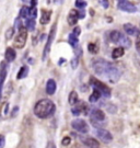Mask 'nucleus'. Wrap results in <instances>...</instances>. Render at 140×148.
I'll list each match as a JSON object with an SVG mask.
<instances>
[{"instance_id": "obj_1", "label": "nucleus", "mask_w": 140, "mask_h": 148, "mask_svg": "<svg viewBox=\"0 0 140 148\" xmlns=\"http://www.w3.org/2000/svg\"><path fill=\"white\" fill-rule=\"evenodd\" d=\"M92 68L98 76L109 79L111 82L118 81L120 78V75H122L120 70L116 66L102 58L93 59L92 60Z\"/></svg>"}, {"instance_id": "obj_2", "label": "nucleus", "mask_w": 140, "mask_h": 148, "mask_svg": "<svg viewBox=\"0 0 140 148\" xmlns=\"http://www.w3.org/2000/svg\"><path fill=\"white\" fill-rule=\"evenodd\" d=\"M56 106L49 99H42L34 106V114L40 119H48L54 115Z\"/></svg>"}, {"instance_id": "obj_3", "label": "nucleus", "mask_w": 140, "mask_h": 148, "mask_svg": "<svg viewBox=\"0 0 140 148\" xmlns=\"http://www.w3.org/2000/svg\"><path fill=\"white\" fill-rule=\"evenodd\" d=\"M90 84H91V86L93 87V89L99 90L100 92L102 93L103 97H106V98L111 97V89H109V87L105 85V84L101 82V81L98 80L96 78L91 77V79H90Z\"/></svg>"}, {"instance_id": "obj_4", "label": "nucleus", "mask_w": 140, "mask_h": 148, "mask_svg": "<svg viewBox=\"0 0 140 148\" xmlns=\"http://www.w3.org/2000/svg\"><path fill=\"white\" fill-rule=\"evenodd\" d=\"M56 25H57V24L55 23V24L52 27V29H51L49 35H48V38H47L46 45H45L44 52H43V55H42V60H43V62H44V60H46L47 56H48V54H49V52H51V46H52V43L54 42V40H55L56 30H57V27H56Z\"/></svg>"}, {"instance_id": "obj_5", "label": "nucleus", "mask_w": 140, "mask_h": 148, "mask_svg": "<svg viewBox=\"0 0 140 148\" xmlns=\"http://www.w3.org/2000/svg\"><path fill=\"white\" fill-rule=\"evenodd\" d=\"M26 40H27V32H26V27H22L19 30V33H18V36L16 37L14 40V47L19 48H23L26 44Z\"/></svg>"}, {"instance_id": "obj_6", "label": "nucleus", "mask_w": 140, "mask_h": 148, "mask_svg": "<svg viewBox=\"0 0 140 148\" xmlns=\"http://www.w3.org/2000/svg\"><path fill=\"white\" fill-rule=\"evenodd\" d=\"M71 112H72V114L74 116H79L80 114L88 115V112H89L88 104H87L85 102H83V101H79V102H77V103L72 106Z\"/></svg>"}, {"instance_id": "obj_7", "label": "nucleus", "mask_w": 140, "mask_h": 148, "mask_svg": "<svg viewBox=\"0 0 140 148\" xmlns=\"http://www.w3.org/2000/svg\"><path fill=\"white\" fill-rule=\"evenodd\" d=\"M71 126H72L73 130H76V131L79 133H82V134H85V133L89 132L88 123L84 121V120H81V119L73 120V121L71 122Z\"/></svg>"}, {"instance_id": "obj_8", "label": "nucleus", "mask_w": 140, "mask_h": 148, "mask_svg": "<svg viewBox=\"0 0 140 148\" xmlns=\"http://www.w3.org/2000/svg\"><path fill=\"white\" fill-rule=\"evenodd\" d=\"M117 8L122 11H125V12H136L137 11V8H136L135 5H132L131 2L127 1V0H122V1H118L117 3Z\"/></svg>"}, {"instance_id": "obj_9", "label": "nucleus", "mask_w": 140, "mask_h": 148, "mask_svg": "<svg viewBox=\"0 0 140 148\" xmlns=\"http://www.w3.org/2000/svg\"><path fill=\"white\" fill-rule=\"evenodd\" d=\"M95 134H96V136H98L103 143H111V142L113 140L112 134H111L109 131L104 130V128H98V130L95 131Z\"/></svg>"}, {"instance_id": "obj_10", "label": "nucleus", "mask_w": 140, "mask_h": 148, "mask_svg": "<svg viewBox=\"0 0 140 148\" xmlns=\"http://www.w3.org/2000/svg\"><path fill=\"white\" fill-rule=\"evenodd\" d=\"M124 30L128 35H132V36H138L140 34V31L138 27L132 25L131 23H126L124 24Z\"/></svg>"}, {"instance_id": "obj_11", "label": "nucleus", "mask_w": 140, "mask_h": 148, "mask_svg": "<svg viewBox=\"0 0 140 148\" xmlns=\"http://www.w3.org/2000/svg\"><path fill=\"white\" fill-rule=\"evenodd\" d=\"M79 12L77 10H74V9H72V10H70V12H69V14H68V23L70 24V25H76L77 24V22H78L79 20Z\"/></svg>"}, {"instance_id": "obj_12", "label": "nucleus", "mask_w": 140, "mask_h": 148, "mask_svg": "<svg viewBox=\"0 0 140 148\" xmlns=\"http://www.w3.org/2000/svg\"><path fill=\"white\" fill-rule=\"evenodd\" d=\"M91 120H94V121H100L103 122L105 120V113L103 111H101L99 109H94L91 112Z\"/></svg>"}, {"instance_id": "obj_13", "label": "nucleus", "mask_w": 140, "mask_h": 148, "mask_svg": "<svg viewBox=\"0 0 140 148\" xmlns=\"http://www.w3.org/2000/svg\"><path fill=\"white\" fill-rule=\"evenodd\" d=\"M124 36H125L124 34H122L120 31H116V30L112 31L111 32V34H109L111 41H112L113 43H115V44H120V42H122V40H123V37Z\"/></svg>"}, {"instance_id": "obj_14", "label": "nucleus", "mask_w": 140, "mask_h": 148, "mask_svg": "<svg viewBox=\"0 0 140 148\" xmlns=\"http://www.w3.org/2000/svg\"><path fill=\"white\" fill-rule=\"evenodd\" d=\"M82 140V143L85 145V146H88L90 148H99L100 146V143L96 140V139H94L92 137H85V138H82L81 139Z\"/></svg>"}, {"instance_id": "obj_15", "label": "nucleus", "mask_w": 140, "mask_h": 148, "mask_svg": "<svg viewBox=\"0 0 140 148\" xmlns=\"http://www.w3.org/2000/svg\"><path fill=\"white\" fill-rule=\"evenodd\" d=\"M8 62L5 60L0 64V81L5 82V78H7V74H8Z\"/></svg>"}, {"instance_id": "obj_16", "label": "nucleus", "mask_w": 140, "mask_h": 148, "mask_svg": "<svg viewBox=\"0 0 140 148\" xmlns=\"http://www.w3.org/2000/svg\"><path fill=\"white\" fill-rule=\"evenodd\" d=\"M56 89H57V85H56V81L54 79H49L46 84V92L47 95H52L56 92Z\"/></svg>"}, {"instance_id": "obj_17", "label": "nucleus", "mask_w": 140, "mask_h": 148, "mask_svg": "<svg viewBox=\"0 0 140 148\" xmlns=\"http://www.w3.org/2000/svg\"><path fill=\"white\" fill-rule=\"evenodd\" d=\"M16 57V51L13 49L12 47H8L5 49V60L8 62V63H10V62H13Z\"/></svg>"}, {"instance_id": "obj_18", "label": "nucleus", "mask_w": 140, "mask_h": 148, "mask_svg": "<svg viewBox=\"0 0 140 148\" xmlns=\"http://www.w3.org/2000/svg\"><path fill=\"white\" fill-rule=\"evenodd\" d=\"M51 16H52V11L51 10H42V16H41V24H47L51 21Z\"/></svg>"}, {"instance_id": "obj_19", "label": "nucleus", "mask_w": 140, "mask_h": 148, "mask_svg": "<svg viewBox=\"0 0 140 148\" xmlns=\"http://www.w3.org/2000/svg\"><path fill=\"white\" fill-rule=\"evenodd\" d=\"M124 54H125V49H124V47H122V46H120V47L115 48L114 51L112 52V58H113V59L120 58V57H122V56H123Z\"/></svg>"}, {"instance_id": "obj_20", "label": "nucleus", "mask_w": 140, "mask_h": 148, "mask_svg": "<svg viewBox=\"0 0 140 148\" xmlns=\"http://www.w3.org/2000/svg\"><path fill=\"white\" fill-rule=\"evenodd\" d=\"M68 42H69V44H70L72 47H77V46H78V43H79L78 36H77L73 32L72 33H70L69 36H68Z\"/></svg>"}, {"instance_id": "obj_21", "label": "nucleus", "mask_w": 140, "mask_h": 148, "mask_svg": "<svg viewBox=\"0 0 140 148\" xmlns=\"http://www.w3.org/2000/svg\"><path fill=\"white\" fill-rule=\"evenodd\" d=\"M27 75H29V67L22 66L21 69L19 70L18 75H16V78H18V79H23V78H26Z\"/></svg>"}, {"instance_id": "obj_22", "label": "nucleus", "mask_w": 140, "mask_h": 148, "mask_svg": "<svg viewBox=\"0 0 140 148\" xmlns=\"http://www.w3.org/2000/svg\"><path fill=\"white\" fill-rule=\"evenodd\" d=\"M35 25H36L35 19H32V18L26 19V22H25L26 30H29V31H34V30H35Z\"/></svg>"}, {"instance_id": "obj_23", "label": "nucleus", "mask_w": 140, "mask_h": 148, "mask_svg": "<svg viewBox=\"0 0 140 148\" xmlns=\"http://www.w3.org/2000/svg\"><path fill=\"white\" fill-rule=\"evenodd\" d=\"M101 95H102V93L100 92L99 90L93 89V92H92V95H90V98H89V101H90V102H92V103H94V102H96V101H98L100 98H101Z\"/></svg>"}, {"instance_id": "obj_24", "label": "nucleus", "mask_w": 140, "mask_h": 148, "mask_svg": "<svg viewBox=\"0 0 140 148\" xmlns=\"http://www.w3.org/2000/svg\"><path fill=\"white\" fill-rule=\"evenodd\" d=\"M68 101H69V104H71L73 106L78 102V93L76 91H71L69 95V98H68Z\"/></svg>"}, {"instance_id": "obj_25", "label": "nucleus", "mask_w": 140, "mask_h": 148, "mask_svg": "<svg viewBox=\"0 0 140 148\" xmlns=\"http://www.w3.org/2000/svg\"><path fill=\"white\" fill-rule=\"evenodd\" d=\"M20 18L22 19H29L30 18V8L29 7H23L20 10Z\"/></svg>"}, {"instance_id": "obj_26", "label": "nucleus", "mask_w": 140, "mask_h": 148, "mask_svg": "<svg viewBox=\"0 0 140 148\" xmlns=\"http://www.w3.org/2000/svg\"><path fill=\"white\" fill-rule=\"evenodd\" d=\"M88 49L91 54H96L99 52V46H98V44H95V43H90L88 45Z\"/></svg>"}, {"instance_id": "obj_27", "label": "nucleus", "mask_w": 140, "mask_h": 148, "mask_svg": "<svg viewBox=\"0 0 140 148\" xmlns=\"http://www.w3.org/2000/svg\"><path fill=\"white\" fill-rule=\"evenodd\" d=\"M120 45H122V47H130V45H131V42H130V40L127 36H124Z\"/></svg>"}, {"instance_id": "obj_28", "label": "nucleus", "mask_w": 140, "mask_h": 148, "mask_svg": "<svg viewBox=\"0 0 140 148\" xmlns=\"http://www.w3.org/2000/svg\"><path fill=\"white\" fill-rule=\"evenodd\" d=\"M74 5H76L77 8H79L81 10V9H84L87 7V2L84 0H76V3Z\"/></svg>"}, {"instance_id": "obj_29", "label": "nucleus", "mask_w": 140, "mask_h": 148, "mask_svg": "<svg viewBox=\"0 0 140 148\" xmlns=\"http://www.w3.org/2000/svg\"><path fill=\"white\" fill-rule=\"evenodd\" d=\"M13 34H14V29H13V27L8 29L7 32H5V38H7V40H11L12 36H13Z\"/></svg>"}, {"instance_id": "obj_30", "label": "nucleus", "mask_w": 140, "mask_h": 148, "mask_svg": "<svg viewBox=\"0 0 140 148\" xmlns=\"http://www.w3.org/2000/svg\"><path fill=\"white\" fill-rule=\"evenodd\" d=\"M36 14H37L36 8H32V7H30V18L35 19V18H36Z\"/></svg>"}, {"instance_id": "obj_31", "label": "nucleus", "mask_w": 140, "mask_h": 148, "mask_svg": "<svg viewBox=\"0 0 140 148\" xmlns=\"http://www.w3.org/2000/svg\"><path fill=\"white\" fill-rule=\"evenodd\" d=\"M70 143H71V138L68 137V136L64 137V139L61 140V144L64 146H68V145H70Z\"/></svg>"}, {"instance_id": "obj_32", "label": "nucleus", "mask_w": 140, "mask_h": 148, "mask_svg": "<svg viewBox=\"0 0 140 148\" xmlns=\"http://www.w3.org/2000/svg\"><path fill=\"white\" fill-rule=\"evenodd\" d=\"M14 27H16V29H19V30H20L21 27H23V25H22V22H21V18H20V16H19V18H18V19L16 20V22H14Z\"/></svg>"}, {"instance_id": "obj_33", "label": "nucleus", "mask_w": 140, "mask_h": 148, "mask_svg": "<svg viewBox=\"0 0 140 148\" xmlns=\"http://www.w3.org/2000/svg\"><path fill=\"white\" fill-rule=\"evenodd\" d=\"M100 3H101V5L103 7L104 9H107L109 5V0H100Z\"/></svg>"}, {"instance_id": "obj_34", "label": "nucleus", "mask_w": 140, "mask_h": 148, "mask_svg": "<svg viewBox=\"0 0 140 148\" xmlns=\"http://www.w3.org/2000/svg\"><path fill=\"white\" fill-rule=\"evenodd\" d=\"M78 63H79V60H78V56H76L74 58L71 60V66H72V68L73 69H76L77 68V66H78Z\"/></svg>"}, {"instance_id": "obj_35", "label": "nucleus", "mask_w": 140, "mask_h": 148, "mask_svg": "<svg viewBox=\"0 0 140 148\" xmlns=\"http://www.w3.org/2000/svg\"><path fill=\"white\" fill-rule=\"evenodd\" d=\"M5 138L3 135H0V148H5Z\"/></svg>"}, {"instance_id": "obj_36", "label": "nucleus", "mask_w": 140, "mask_h": 148, "mask_svg": "<svg viewBox=\"0 0 140 148\" xmlns=\"http://www.w3.org/2000/svg\"><path fill=\"white\" fill-rule=\"evenodd\" d=\"M136 48H137L138 53L140 54V34L137 36V40H136Z\"/></svg>"}, {"instance_id": "obj_37", "label": "nucleus", "mask_w": 140, "mask_h": 148, "mask_svg": "<svg viewBox=\"0 0 140 148\" xmlns=\"http://www.w3.org/2000/svg\"><path fill=\"white\" fill-rule=\"evenodd\" d=\"M73 33H74L77 36H79V35H80V33H81V29H80L79 27H74V30H73Z\"/></svg>"}, {"instance_id": "obj_38", "label": "nucleus", "mask_w": 140, "mask_h": 148, "mask_svg": "<svg viewBox=\"0 0 140 148\" xmlns=\"http://www.w3.org/2000/svg\"><path fill=\"white\" fill-rule=\"evenodd\" d=\"M46 148H56V145H55V143H54V142H48Z\"/></svg>"}, {"instance_id": "obj_39", "label": "nucleus", "mask_w": 140, "mask_h": 148, "mask_svg": "<svg viewBox=\"0 0 140 148\" xmlns=\"http://www.w3.org/2000/svg\"><path fill=\"white\" fill-rule=\"evenodd\" d=\"M16 112H19V108H18V106H16V108L13 109V111H12V114H11V116H13V117L16 116Z\"/></svg>"}, {"instance_id": "obj_40", "label": "nucleus", "mask_w": 140, "mask_h": 148, "mask_svg": "<svg viewBox=\"0 0 140 148\" xmlns=\"http://www.w3.org/2000/svg\"><path fill=\"white\" fill-rule=\"evenodd\" d=\"M85 16V13H84V9H81V11L79 12V16H80V19H83Z\"/></svg>"}, {"instance_id": "obj_41", "label": "nucleus", "mask_w": 140, "mask_h": 148, "mask_svg": "<svg viewBox=\"0 0 140 148\" xmlns=\"http://www.w3.org/2000/svg\"><path fill=\"white\" fill-rule=\"evenodd\" d=\"M37 0H31V7L32 8H36Z\"/></svg>"}, {"instance_id": "obj_42", "label": "nucleus", "mask_w": 140, "mask_h": 148, "mask_svg": "<svg viewBox=\"0 0 140 148\" xmlns=\"http://www.w3.org/2000/svg\"><path fill=\"white\" fill-rule=\"evenodd\" d=\"M8 108H9V104H8V103H5V111H3V114H5V115H7V114H8Z\"/></svg>"}, {"instance_id": "obj_43", "label": "nucleus", "mask_w": 140, "mask_h": 148, "mask_svg": "<svg viewBox=\"0 0 140 148\" xmlns=\"http://www.w3.org/2000/svg\"><path fill=\"white\" fill-rule=\"evenodd\" d=\"M64 1L65 0H54V2L57 3V5H61V3H64Z\"/></svg>"}, {"instance_id": "obj_44", "label": "nucleus", "mask_w": 140, "mask_h": 148, "mask_svg": "<svg viewBox=\"0 0 140 148\" xmlns=\"http://www.w3.org/2000/svg\"><path fill=\"white\" fill-rule=\"evenodd\" d=\"M47 2H48V3H51V0H47Z\"/></svg>"}, {"instance_id": "obj_45", "label": "nucleus", "mask_w": 140, "mask_h": 148, "mask_svg": "<svg viewBox=\"0 0 140 148\" xmlns=\"http://www.w3.org/2000/svg\"><path fill=\"white\" fill-rule=\"evenodd\" d=\"M22 1H23V2H26V1H27V0H22Z\"/></svg>"}]
</instances>
